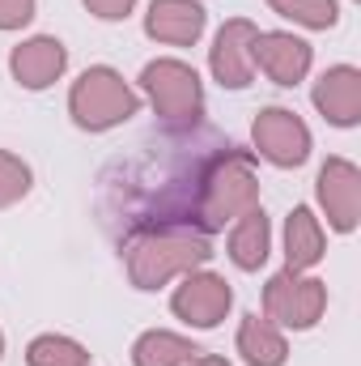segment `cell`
<instances>
[{"label":"cell","instance_id":"277c9868","mask_svg":"<svg viewBox=\"0 0 361 366\" xmlns=\"http://www.w3.org/2000/svg\"><path fill=\"white\" fill-rule=\"evenodd\" d=\"M141 98H149L171 132H187L204 119V81L179 56H158L141 69Z\"/></svg>","mask_w":361,"mask_h":366},{"label":"cell","instance_id":"d6986e66","mask_svg":"<svg viewBox=\"0 0 361 366\" xmlns=\"http://www.w3.org/2000/svg\"><path fill=\"white\" fill-rule=\"evenodd\" d=\"M264 4L302 30H332L340 21V0H264Z\"/></svg>","mask_w":361,"mask_h":366},{"label":"cell","instance_id":"44dd1931","mask_svg":"<svg viewBox=\"0 0 361 366\" xmlns=\"http://www.w3.org/2000/svg\"><path fill=\"white\" fill-rule=\"evenodd\" d=\"M39 13V0H0V30H26Z\"/></svg>","mask_w":361,"mask_h":366},{"label":"cell","instance_id":"30bf717a","mask_svg":"<svg viewBox=\"0 0 361 366\" xmlns=\"http://www.w3.org/2000/svg\"><path fill=\"white\" fill-rule=\"evenodd\" d=\"M260 26L247 17H230L208 47V73L221 90H247L255 81V60H251V43H255Z\"/></svg>","mask_w":361,"mask_h":366},{"label":"cell","instance_id":"e0dca14e","mask_svg":"<svg viewBox=\"0 0 361 366\" xmlns=\"http://www.w3.org/2000/svg\"><path fill=\"white\" fill-rule=\"evenodd\" d=\"M200 354V345L171 328H149L132 341V366H187Z\"/></svg>","mask_w":361,"mask_h":366},{"label":"cell","instance_id":"cb8c5ba5","mask_svg":"<svg viewBox=\"0 0 361 366\" xmlns=\"http://www.w3.org/2000/svg\"><path fill=\"white\" fill-rule=\"evenodd\" d=\"M0 358H4V332H0Z\"/></svg>","mask_w":361,"mask_h":366},{"label":"cell","instance_id":"3957f363","mask_svg":"<svg viewBox=\"0 0 361 366\" xmlns=\"http://www.w3.org/2000/svg\"><path fill=\"white\" fill-rule=\"evenodd\" d=\"M141 107H145L141 90L123 81V73L111 64H90L68 90V115L81 132H111L132 115H141Z\"/></svg>","mask_w":361,"mask_h":366},{"label":"cell","instance_id":"5bb4252c","mask_svg":"<svg viewBox=\"0 0 361 366\" xmlns=\"http://www.w3.org/2000/svg\"><path fill=\"white\" fill-rule=\"evenodd\" d=\"M323 256H327L323 217L310 204H293L289 217H285V269L310 273L315 264H323Z\"/></svg>","mask_w":361,"mask_h":366},{"label":"cell","instance_id":"52a82bcc","mask_svg":"<svg viewBox=\"0 0 361 366\" xmlns=\"http://www.w3.org/2000/svg\"><path fill=\"white\" fill-rule=\"evenodd\" d=\"M171 311L179 315L187 328H217L230 311H234V285L221 273H213L208 264L204 269H191V273L179 277L175 294H171Z\"/></svg>","mask_w":361,"mask_h":366},{"label":"cell","instance_id":"8992f818","mask_svg":"<svg viewBox=\"0 0 361 366\" xmlns=\"http://www.w3.org/2000/svg\"><path fill=\"white\" fill-rule=\"evenodd\" d=\"M251 145H255L251 149L255 158H264L280 171H298L315 149L306 119L298 111H289V107H264L251 119Z\"/></svg>","mask_w":361,"mask_h":366},{"label":"cell","instance_id":"9a60e30c","mask_svg":"<svg viewBox=\"0 0 361 366\" xmlns=\"http://www.w3.org/2000/svg\"><path fill=\"white\" fill-rule=\"evenodd\" d=\"M272 256V222L264 213V204L238 213L230 222V260L238 273H260Z\"/></svg>","mask_w":361,"mask_h":366},{"label":"cell","instance_id":"603a6c76","mask_svg":"<svg viewBox=\"0 0 361 366\" xmlns=\"http://www.w3.org/2000/svg\"><path fill=\"white\" fill-rule=\"evenodd\" d=\"M187 366H234V362H230V358H221V354H204V350H200Z\"/></svg>","mask_w":361,"mask_h":366},{"label":"cell","instance_id":"ffe728a7","mask_svg":"<svg viewBox=\"0 0 361 366\" xmlns=\"http://www.w3.org/2000/svg\"><path fill=\"white\" fill-rule=\"evenodd\" d=\"M30 187H34L30 162L17 158V154H9V149H0V209H13L17 200H26Z\"/></svg>","mask_w":361,"mask_h":366},{"label":"cell","instance_id":"ac0fdd59","mask_svg":"<svg viewBox=\"0 0 361 366\" xmlns=\"http://www.w3.org/2000/svg\"><path fill=\"white\" fill-rule=\"evenodd\" d=\"M26 366H93V358L77 337L43 332L26 345Z\"/></svg>","mask_w":361,"mask_h":366},{"label":"cell","instance_id":"9c48e42d","mask_svg":"<svg viewBox=\"0 0 361 366\" xmlns=\"http://www.w3.org/2000/svg\"><path fill=\"white\" fill-rule=\"evenodd\" d=\"M251 60H255V73H264L272 86L293 90L310 77L315 47L293 30H260L251 43Z\"/></svg>","mask_w":361,"mask_h":366},{"label":"cell","instance_id":"8fae6325","mask_svg":"<svg viewBox=\"0 0 361 366\" xmlns=\"http://www.w3.org/2000/svg\"><path fill=\"white\" fill-rule=\"evenodd\" d=\"M9 73L21 90H51L68 73V47L56 34H30L9 51Z\"/></svg>","mask_w":361,"mask_h":366},{"label":"cell","instance_id":"7402d4cb","mask_svg":"<svg viewBox=\"0 0 361 366\" xmlns=\"http://www.w3.org/2000/svg\"><path fill=\"white\" fill-rule=\"evenodd\" d=\"M86 9H90L98 21H123V17H132V9H136V0H81Z\"/></svg>","mask_w":361,"mask_h":366},{"label":"cell","instance_id":"5b68a950","mask_svg":"<svg viewBox=\"0 0 361 366\" xmlns=\"http://www.w3.org/2000/svg\"><path fill=\"white\" fill-rule=\"evenodd\" d=\"M327 311V285L310 273L280 269L264 285V315L280 332H310Z\"/></svg>","mask_w":361,"mask_h":366},{"label":"cell","instance_id":"4fadbf2b","mask_svg":"<svg viewBox=\"0 0 361 366\" xmlns=\"http://www.w3.org/2000/svg\"><path fill=\"white\" fill-rule=\"evenodd\" d=\"M208 9L200 0H149L145 34L162 47H195L204 39Z\"/></svg>","mask_w":361,"mask_h":366},{"label":"cell","instance_id":"7c38bea8","mask_svg":"<svg viewBox=\"0 0 361 366\" xmlns=\"http://www.w3.org/2000/svg\"><path fill=\"white\" fill-rule=\"evenodd\" d=\"M310 102L332 128H357L361 124V69L357 64L323 69L315 90H310Z\"/></svg>","mask_w":361,"mask_h":366},{"label":"cell","instance_id":"ba28073f","mask_svg":"<svg viewBox=\"0 0 361 366\" xmlns=\"http://www.w3.org/2000/svg\"><path fill=\"white\" fill-rule=\"evenodd\" d=\"M315 200H319V209H323V217H327V226L336 234H353L357 222H361V171H357V162L332 154L319 167Z\"/></svg>","mask_w":361,"mask_h":366},{"label":"cell","instance_id":"6da1fadb","mask_svg":"<svg viewBox=\"0 0 361 366\" xmlns=\"http://www.w3.org/2000/svg\"><path fill=\"white\" fill-rule=\"evenodd\" d=\"M213 260V243L200 226L187 222H149L123 239V269L128 281L145 294L179 281L191 269H204Z\"/></svg>","mask_w":361,"mask_h":366},{"label":"cell","instance_id":"2e32d148","mask_svg":"<svg viewBox=\"0 0 361 366\" xmlns=\"http://www.w3.org/2000/svg\"><path fill=\"white\" fill-rule=\"evenodd\" d=\"M234 350L247 366H285L289 362V341L285 332L272 324L268 315H243Z\"/></svg>","mask_w":361,"mask_h":366},{"label":"cell","instance_id":"7a4b0ae2","mask_svg":"<svg viewBox=\"0 0 361 366\" xmlns=\"http://www.w3.org/2000/svg\"><path fill=\"white\" fill-rule=\"evenodd\" d=\"M255 204H260V171H255V154L251 149L225 145L195 171L191 226H200L204 234L225 230L238 213H247Z\"/></svg>","mask_w":361,"mask_h":366}]
</instances>
